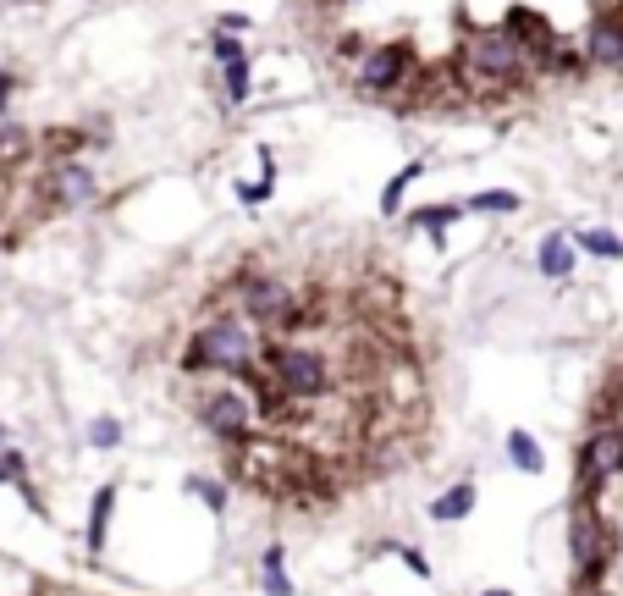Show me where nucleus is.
<instances>
[{"label":"nucleus","instance_id":"nucleus-32","mask_svg":"<svg viewBox=\"0 0 623 596\" xmlns=\"http://www.w3.org/2000/svg\"><path fill=\"white\" fill-rule=\"evenodd\" d=\"M486 596H513V591H486Z\"/></svg>","mask_w":623,"mask_h":596},{"label":"nucleus","instance_id":"nucleus-19","mask_svg":"<svg viewBox=\"0 0 623 596\" xmlns=\"http://www.w3.org/2000/svg\"><path fill=\"white\" fill-rule=\"evenodd\" d=\"M221 89H227V106H248V95H254V66H248V56L221 66Z\"/></svg>","mask_w":623,"mask_h":596},{"label":"nucleus","instance_id":"nucleus-13","mask_svg":"<svg viewBox=\"0 0 623 596\" xmlns=\"http://www.w3.org/2000/svg\"><path fill=\"white\" fill-rule=\"evenodd\" d=\"M464 216H469V205H464V199H441V205H419V210H408V227H414V232H425V238L441 248L448 227H459Z\"/></svg>","mask_w":623,"mask_h":596},{"label":"nucleus","instance_id":"nucleus-17","mask_svg":"<svg viewBox=\"0 0 623 596\" xmlns=\"http://www.w3.org/2000/svg\"><path fill=\"white\" fill-rule=\"evenodd\" d=\"M569 238L579 243V254H596V260H623V238L607 232V227H574Z\"/></svg>","mask_w":623,"mask_h":596},{"label":"nucleus","instance_id":"nucleus-3","mask_svg":"<svg viewBox=\"0 0 623 596\" xmlns=\"http://www.w3.org/2000/svg\"><path fill=\"white\" fill-rule=\"evenodd\" d=\"M237 293H243V299H237V315H243L254 331H265V337H277V331H304V326L320 320V309L304 304V299H298L293 288H282L277 277H243Z\"/></svg>","mask_w":623,"mask_h":596},{"label":"nucleus","instance_id":"nucleus-16","mask_svg":"<svg viewBox=\"0 0 623 596\" xmlns=\"http://www.w3.org/2000/svg\"><path fill=\"white\" fill-rule=\"evenodd\" d=\"M502 448H508V464L524 470V475H541V470H547V453H541V442L529 437V431H508Z\"/></svg>","mask_w":623,"mask_h":596},{"label":"nucleus","instance_id":"nucleus-2","mask_svg":"<svg viewBox=\"0 0 623 596\" xmlns=\"http://www.w3.org/2000/svg\"><path fill=\"white\" fill-rule=\"evenodd\" d=\"M259 365H265V376H271L288 398H298V403H315V398L331 392V360L315 343H288V337L259 343Z\"/></svg>","mask_w":623,"mask_h":596},{"label":"nucleus","instance_id":"nucleus-7","mask_svg":"<svg viewBox=\"0 0 623 596\" xmlns=\"http://www.w3.org/2000/svg\"><path fill=\"white\" fill-rule=\"evenodd\" d=\"M612 475H623V419H596L579 442V497H596Z\"/></svg>","mask_w":623,"mask_h":596},{"label":"nucleus","instance_id":"nucleus-21","mask_svg":"<svg viewBox=\"0 0 623 596\" xmlns=\"http://www.w3.org/2000/svg\"><path fill=\"white\" fill-rule=\"evenodd\" d=\"M259 580H265V591H271V596H293V580H288V569H282V547H265Z\"/></svg>","mask_w":623,"mask_h":596},{"label":"nucleus","instance_id":"nucleus-25","mask_svg":"<svg viewBox=\"0 0 623 596\" xmlns=\"http://www.w3.org/2000/svg\"><path fill=\"white\" fill-rule=\"evenodd\" d=\"M210 56H216V66H227V61H243L248 50H243L237 34H221V28H216V34H210Z\"/></svg>","mask_w":623,"mask_h":596},{"label":"nucleus","instance_id":"nucleus-23","mask_svg":"<svg viewBox=\"0 0 623 596\" xmlns=\"http://www.w3.org/2000/svg\"><path fill=\"white\" fill-rule=\"evenodd\" d=\"M188 491L210 508V514H227V486L221 481H205V475H188Z\"/></svg>","mask_w":623,"mask_h":596},{"label":"nucleus","instance_id":"nucleus-8","mask_svg":"<svg viewBox=\"0 0 623 596\" xmlns=\"http://www.w3.org/2000/svg\"><path fill=\"white\" fill-rule=\"evenodd\" d=\"M569 552H574V569H579V585H585V591H590V585L607 574V563H612V542L601 536V520L590 514V497H579L574 514H569Z\"/></svg>","mask_w":623,"mask_h":596},{"label":"nucleus","instance_id":"nucleus-15","mask_svg":"<svg viewBox=\"0 0 623 596\" xmlns=\"http://www.w3.org/2000/svg\"><path fill=\"white\" fill-rule=\"evenodd\" d=\"M111 508H117V481H106V486L95 491V508H88V531H83L88 552H100V547H106V531H111Z\"/></svg>","mask_w":623,"mask_h":596},{"label":"nucleus","instance_id":"nucleus-18","mask_svg":"<svg viewBox=\"0 0 623 596\" xmlns=\"http://www.w3.org/2000/svg\"><path fill=\"white\" fill-rule=\"evenodd\" d=\"M425 172H430L425 160H408L403 172H398V178H392V183L381 188V216H398V210H403V194H408V188H414V183H419Z\"/></svg>","mask_w":623,"mask_h":596},{"label":"nucleus","instance_id":"nucleus-5","mask_svg":"<svg viewBox=\"0 0 623 596\" xmlns=\"http://www.w3.org/2000/svg\"><path fill=\"white\" fill-rule=\"evenodd\" d=\"M414 45L408 39H387V45H370L359 61H353V89L365 100H398L403 83H414Z\"/></svg>","mask_w":623,"mask_h":596},{"label":"nucleus","instance_id":"nucleus-6","mask_svg":"<svg viewBox=\"0 0 623 596\" xmlns=\"http://www.w3.org/2000/svg\"><path fill=\"white\" fill-rule=\"evenodd\" d=\"M199 425L210 437L232 442V448H248L254 442V398L243 387H205L199 403H194Z\"/></svg>","mask_w":623,"mask_h":596},{"label":"nucleus","instance_id":"nucleus-30","mask_svg":"<svg viewBox=\"0 0 623 596\" xmlns=\"http://www.w3.org/2000/svg\"><path fill=\"white\" fill-rule=\"evenodd\" d=\"M331 7H359V0H331Z\"/></svg>","mask_w":623,"mask_h":596},{"label":"nucleus","instance_id":"nucleus-20","mask_svg":"<svg viewBox=\"0 0 623 596\" xmlns=\"http://www.w3.org/2000/svg\"><path fill=\"white\" fill-rule=\"evenodd\" d=\"M464 205H469V216H513L524 199H518L513 188H480V194H469Z\"/></svg>","mask_w":623,"mask_h":596},{"label":"nucleus","instance_id":"nucleus-31","mask_svg":"<svg viewBox=\"0 0 623 596\" xmlns=\"http://www.w3.org/2000/svg\"><path fill=\"white\" fill-rule=\"evenodd\" d=\"M0 448H7V425H0Z\"/></svg>","mask_w":623,"mask_h":596},{"label":"nucleus","instance_id":"nucleus-22","mask_svg":"<svg viewBox=\"0 0 623 596\" xmlns=\"http://www.w3.org/2000/svg\"><path fill=\"white\" fill-rule=\"evenodd\" d=\"M88 448H122V419L117 414L88 419Z\"/></svg>","mask_w":623,"mask_h":596},{"label":"nucleus","instance_id":"nucleus-10","mask_svg":"<svg viewBox=\"0 0 623 596\" xmlns=\"http://www.w3.org/2000/svg\"><path fill=\"white\" fill-rule=\"evenodd\" d=\"M585 61L596 72H623V7H601L585 28Z\"/></svg>","mask_w":623,"mask_h":596},{"label":"nucleus","instance_id":"nucleus-26","mask_svg":"<svg viewBox=\"0 0 623 596\" xmlns=\"http://www.w3.org/2000/svg\"><path fill=\"white\" fill-rule=\"evenodd\" d=\"M23 475H28V459L17 453V448H0V486H23Z\"/></svg>","mask_w":623,"mask_h":596},{"label":"nucleus","instance_id":"nucleus-29","mask_svg":"<svg viewBox=\"0 0 623 596\" xmlns=\"http://www.w3.org/2000/svg\"><path fill=\"white\" fill-rule=\"evenodd\" d=\"M398 558H403V563H408L419 580H430V563H425V552H414V547H398Z\"/></svg>","mask_w":623,"mask_h":596},{"label":"nucleus","instance_id":"nucleus-4","mask_svg":"<svg viewBox=\"0 0 623 596\" xmlns=\"http://www.w3.org/2000/svg\"><path fill=\"white\" fill-rule=\"evenodd\" d=\"M464 77L475 83H524L529 72H536V56H529L508 28H475L464 34Z\"/></svg>","mask_w":623,"mask_h":596},{"label":"nucleus","instance_id":"nucleus-14","mask_svg":"<svg viewBox=\"0 0 623 596\" xmlns=\"http://www.w3.org/2000/svg\"><path fill=\"white\" fill-rule=\"evenodd\" d=\"M469 514H475V486H469V481L448 486V491L430 502V520H436V525H459V520H469Z\"/></svg>","mask_w":623,"mask_h":596},{"label":"nucleus","instance_id":"nucleus-1","mask_svg":"<svg viewBox=\"0 0 623 596\" xmlns=\"http://www.w3.org/2000/svg\"><path fill=\"white\" fill-rule=\"evenodd\" d=\"M259 365V331L243 320V315H221L210 320L205 331H194V343L183 349V370L199 376H221V381H243L248 370Z\"/></svg>","mask_w":623,"mask_h":596},{"label":"nucleus","instance_id":"nucleus-28","mask_svg":"<svg viewBox=\"0 0 623 596\" xmlns=\"http://www.w3.org/2000/svg\"><path fill=\"white\" fill-rule=\"evenodd\" d=\"M12 95H17V72H7V66H0V117H7Z\"/></svg>","mask_w":623,"mask_h":596},{"label":"nucleus","instance_id":"nucleus-11","mask_svg":"<svg viewBox=\"0 0 623 596\" xmlns=\"http://www.w3.org/2000/svg\"><path fill=\"white\" fill-rule=\"evenodd\" d=\"M502 28H508V34H513V39H518V45H524L529 56H536V61H541V56H547V50H552L558 39H563V34L552 28V17H541L536 7H513Z\"/></svg>","mask_w":623,"mask_h":596},{"label":"nucleus","instance_id":"nucleus-33","mask_svg":"<svg viewBox=\"0 0 623 596\" xmlns=\"http://www.w3.org/2000/svg\"><path fill=\"white\" fill-rule=\"evenodd\" d=\"M585 596H607V591H585Z\"/></svg>","mask_w":623,"mask_h":596},{"label":"nucleus","instance_id":"nucleus-12","mask_svg":"<svg viewBox=\"0 0 623 596\" xmlns=\"http://www.w3.org/2000/svg\"><path fill=\"white\" fill-rule=\"evenodd\" d=\"M574 266H579V243H574L569 232H547L541 248H536V271L552 277V282H569Z\"/></svg>","mask_w":623,"mask_h":596},{"label":"nucleus","instance_id":"nucleus-27","mask_svg":"<svg viewBox=\"0 0 623 596\" xmlns=\"http://www.w3.org/2000/svg\"><path fill=\"white\" fill-rule=\"evenodd\" d=\"M216 28H221V34H243V28H254V17H248V12H221Z\"/></svg>","mask_w":623,"mask_h":596},{"label":"nucleus","instance_id":"nucleus-24","mask_svg":"<svg viewBox=\"0 0 623 596\" xmlns=\"http://www.w3.org/2000/svg\"><path fill=\"white\" fill-rule=\"evenodd\" d=\"M23 155H28V133L0 117V160H23Z\"/></svg>","mask_w":623,"mask_h":596},{"label":"nucleus","instance_id":"nucleus-9","mask_svg":"<svg viewBox=\"0 0 623 596\" xmlns=\"http://www.w3.org/2000/svg\"><path fill=\"white\" fill-rule=\"evenodd\" d=\"M45 188H50V199L61 210H88L100 199V178H95V166H88V160H56Z\"/></svg>","mask_w":623,"mask_h":596}]
</instances>
